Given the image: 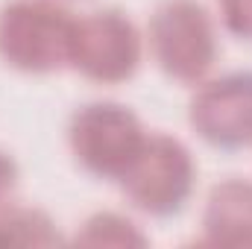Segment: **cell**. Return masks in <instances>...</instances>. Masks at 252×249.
<instances>
[{
  "mask_svg": "<svg viewBox=\"0 0 252 249\" xmlns=\"http://www.w3.org/2000/svg\"><path fill=\"white\" fill-rule=\"evenodd\" d=\"M15 187H18V164L9 153L0 150V208L12 202Z\"/></svg>",
  "mask_w": 252,
  "mask_h": 249,
  "instance_id": "cell-11",
  "label": "cell"
},
{
  "mask_svg": "<svg viewBox=\"0 0 252 249\" xmlns=\"http://www.w3.org/2000/svg\"><path fill=\"white\" fill-rule=\"evenodd\" d=\"M217 12L226 32L252 41V0H217Z\"/></svg>",
  "mask_w": 252,
  "mask_h": 249,
  "instance_id": "cell-10",
  "label": "cell"
},
{
  "mask_svg": "<svg viewBox=\"0 0 252 249\" xmlns=\"http://www.w3.org/2000/svg\"><path fill=\"white\" fill-rule=\"evenodd\" d=\"M190 129L211 147L241 150L252 144V70L202 79L188 103Z\"/></svg>",
  "mask_w": 252,
  "mask_h": 249,
  "instance_id": "cell-6",
  "label": "cell"
},
{
  "mask_svg": "<svg viewBox=\"0 0 252 249\" xmlns=\"http://www.w3.org/2000/svg\"><path fill=\"white\" fill-rule=\"evenodd\" d=\"M202 241L214 247H252V179L229 176L208 190Z\"/></svg>",
  "mask_w": 252,
  "mask_h": 249,
  "instance_id": "cell-7",
  "label": "cell"
},
{
  "mask_svg": "<svg viewBox=\"0 0 252 249\" xmlns=\"http://www.w3.org/2000/svg\"><path fill=\"white\" fill-rule=\"evenodd\" d=\"M147 135L150 132L141 118L129 106L112 100L85 103L67 121V147L76 164L85 173L109 182H121Z\"/></svg>",
  "mask_w": 252,
  "mask_h": 249,
  "instance_id": "cell-3",
  "label": "cell"
},
{
  "mask_svg": "<svg viewBox=\"0 0 252 249\" xmlns=\"http://www.w3.org/2000/svg\"><path fill=\"white\" fill-rule=\"evenodd\" d=\"M144 56V38L132 18L121 9H97L76 18L70 67L85 79L118 85L138 73Z\"/></svg>",
  "mask_w": 252,
  "mask_h": 249,
  "instance_id": "cell-5",
  "label": "cell"
},
{
  "mask_svg": "<svg viewBox=\"0 0 252 249\" xmlns=\"http://www.w3.org/2000/svg\"><path fill=\"white\" fill-rule=\"evenodd\" d=\"M76 244H91V247H144L147 235L118 211H100L91 214L82 229L76 232Z\"/></svg>",
  "mask_w": 252,
  "mask_h": 249,
  "instance_id": "cell-9",
  "label": "cell"
},
{
  "mask_svg": "<svg viewBox=\"0 0 252 249\" xmlns=\"http://www.w3.org/2000/svg\"><path fill=\"white\" fill-rule=\"evenodd\" d=\"M76 18L56 0H9L0 9V59L21 73L70 67Z\"/></svg>",
  "mask_w": 252,
  "mask_h": 249,
  "instance_id": "cell-1",
  "label": "cell"
},
{
  "mask_svg": "<svg viewBox=\"0 0 252 249\" xmlns=\"http://www.w3.org/2000/svg\"><path fill=\"white\" fill-rule=\"evenodd\" d=\"M193 182L196 164L188 147L167 132H150L118 185L138 211L150 217H170L185 208Z\"/></svg>",
  "mask_w": 252,
  "mask_h": 249,
  "instance_id": "cell-4",
  "label": "cell"
},
{
  "mask_svg": "<svg viewBox=\"0 0 252 249\" xmlns=\"http://www.w3.org/2000/svg\"><path fill=\"white\" fill-rule=\"evenodd\" d=\"M147 47L164 76L199 85L220 53L214 18L199 0H161L147 24Z\"/></svg>",
  "mask_w": 252,
  "mask_h": 249,
  "instance_id": "cell-2",
  "label": "cell"
},
{
  "mask_svg": "<svg viewBox=\"0 0 252 249\" xmlns=\"http://www.w3.org/2000/svg\"><path fill=\"white\" fill-rule=\"evenodd\" d=\"M59 241L53 220L41 208L12 202L0 208V247H53Z\"/></svg>",
  "mask_w": 252,
  "mask_h": 249,
  "instance_id": "cell-8",
  "label": "cell"
}]
</instances>
